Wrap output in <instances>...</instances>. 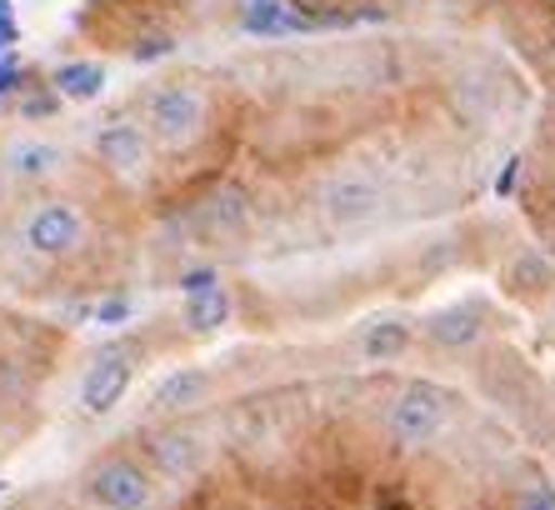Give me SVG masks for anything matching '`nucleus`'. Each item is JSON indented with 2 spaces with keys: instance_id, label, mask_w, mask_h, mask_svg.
Returning a JSON list of instances; mask_svg holds the SVG:
<instances>
[{
  "instance_id": "412c9836",
  "label": "nucleus",
  "mask_w": 555,
  "mask_h": 510,
  "mask_svg": "<svg viewBox=\"0 0 555 510\" xmlns=\"http://www.w3.org/2000/svg\"><path fill=\"white\" fill-rule=\"evenodd\" d=\"M551 55H555V30H551Z\"/></svg>"
},
{
  "instance_id": "9b49d317",
  "label": "nucleus",
  "mask_w": 555,
  "mask_h": 510,
  "mask_svg": "<svg viewBox=\"0 0 555 510\" xmlns=\"http://www.w3.org/2000/svg\"><path fill=\"white\" fill-rule=\"evenodd\" d=\"M51 86L61 90V101H76V105H91L95 95L105 90V65L101 61H65L51 71Z\"/></svg>"
},
{
  "instance_id": "f03ea898",
  "label": "nucleus",
  "mask_w": 555,
  "mask_h": 510,
  "mask_svg": "<svg viewBox=\"0 0 555 510\" xmlns=\"http://www.w3.org/2000/svg\"><path fill=\"white\" fill-rule=\"evenodd\" d=\"M80 490L95 510H145L155 496V475L145 460H135L130 450H105L86 466Z\"/></svg>"
},
{
  "instance_id": "f8f14e48",
  "label": "nucleus",
  "mask_w": 555,
  "mask_h": 510,
  "mask_svg": "<svg viewBox=\"0 0 555 510\" xmlns=\"http://www.w3.org/2000/svg\"><path fill=\"white\" fill-rule=\"evenodd\" d=\"M231 320V295L220 291V285H210V291L191 295L185 301V326H191L195 335H206V331H220Z\"/></svg>"
},
{
  "instance_id": "2eb2a0df",
  "label": "nucleus",
  "mask_w": 555,
  "mask_h": 510,
  "mask_svg": "<svg viewBox=\"0 0 555 510\" xmlns=\"http://www.w3.org/2000/svg\"><path fill=\"white\" fill-rule=\"evenodd\" d=\"M26 76L30 71L15 61V55H0V95H15V90L26 86Z\"/></svg>"
},
{
  "instance_id": "dca6fc26",
  "label": "nucleus",
  "mask_w": 555,
  "mask_h": 510,
  "mask_svg": "<svg viewBox=\"0 0 555 510\" xmlns=\"http://www.w3.org/2000/svg\"><path fill=\"white\" fill-rule=\"evenodd\" d=\"M511 510H555V485H530V490H520Z\"/></svg>"
},
{
  "instance_id": "f3484780",
  "label": "nucleus",
  "mask_w": 555,
  "mask_h": 510,
  "mask_svg": "<svg viewBox=\"0 0 555 510\" xmlns=\"http://www.w3.org/2000/svg\"><path fill=\"white\" fill-rule=\"evenodd\" d=\"M216 281H220V270L216 266H201V270H185V276H181V291L185 295H201V291H210Z\"/></svg>"
},
{
  "instance_id": "9d476101",
  "label": "nucleus",
  "mask_w": 555,
  "mask_h": 510,
  "mask_svg": "<svg viewBox=\"0 0 555 510\" xmlns=\"http://www.w3.org/2000/svg\"><path fill=\"white\" fill-rule=\"evenodd\" d=\"M426 335L440 345V350H465V345L480 341V306H451L436 310L426 320Z\"/></svg>"
},
{
  "instance_id": "f257e3e1",
  "label": "nucleus",
  "mask_w": 555,
  "mask_h": 510,
  "mask_svg": "<svg viewBox=\"0 0 555 510\" xmlns=\"http://www.w3.org/2000/svg\"><path fill=\"white\" fill-rule=\"evenodd\" d=\"M91 241V216L70 195H40L21 211V245L40 260H70Z\"/></svg>"
},
{
  "instance_id": "6ab92c4d",
  "label": "nucleus",
  "mask_w": 555,
  "mask_h": 510,
  "mask_svg": "<svg viewBox=\"0 0 555 510\" xmlns=\"http://www.w3.org/2000/svg\"><path fill=\"white\" fill-rule=\"evenodd\" d=\"M516 176H520V161H505L501 180H495V195H511V191H516Z\"/></svg>"
},
{
  "instance_id": "39448f33",
  "label": "nucleus",
  "mask_w": 555,
  "mask_h": 510,
  "mask_svg": "<svg viewBox=\"0 0 555 510\" xmlns=\"http://www.w3.org/2000/svg\"><path fill=\"white\" fill-rule=\"evenodd\" d=\"M446 421H451V396L430 381H411L401 396H396V406H390V435H396L401 446H426V441H436Z\"/></svg>"
},
{
  "instance_id": "a211bd4d",
  "label": "nucleus",
  "mask_w": 555,
  "mask_h": 510,
  "mask_svg": "<svg viewBox=\"0 0 555 510\" xmlns=\"http://www.w3.org/2000/svg\"><path fill=\"white\" fill-rule=\"evenodd\" d=\"M95 316H101V326H120V320L130 316V301H126V295H120V301H105Z\"/></svg>"
},
{
  "instance_id": "7ed1b4c3",
  "label": "nucleus",
  "mask_w": 555,
  "mask_h": 510,
  "mask_svg": "<svg viewBox=\"0 0 555 510\" xmlns=\"http://www.w3.org/2000/svg\"><path fill=\"white\" fill-rule=\"evenodd\" d=\"M185 216H191V230L201 241L231 245V241H241L250 230V220H256V195H250L241 180H210L206 191L191 195Z\"/></svg>"
},
{
  "instance_id": "6e6552de",
  "label": "nucleus",
  "mask_w": 555,
  "mask_h": 510,
  "mask_svg": "<svg viewBox=\"0 0 555 510\" xmlns=\"http://www.w3.org/2000/svg\"><path fill=\"white\" fill-rule=\"evenodd\" d=\"M145 460H151V471H160L166 481H185V475H195V466H201V435L185 431V425H160V431H151L141 441Z\"/></svg>"
},
{
  "instance_id": "20e7f679",
  "label": "nucleus",
  "mask_w": 555,
  "mask_h": 510,
  "mask_svg": "<svg viewBox=\"0 0 555 510\" xmlns=\"http://www.w3.org/2000/svg\"><path fill=\"white\" fill-rule=\"evenodd\" d=\"M95 166L120 186H145L155 180V141L135 115H105V126L95 130Z\"/></svg>"
},
{
  "instance_id": "1a4fd4ad",
  "label": "nucleus",
  "mask_w": 555,
  "mask_h": 510,
  "mask_svg": "<svg viewBox=\"0 0 555 510\" xmlns=\"http://www.w3.org/2000/svg\"><path fill=\"white\" fill-rule=\"evenodd\" d=\"M206 391H210V375L206 370H170L166 381L155 385V410L160 416H185V410H195L201 400H206Z\"/></svg>"
},
{
  "instance_id": "423d86ee",
  "label": "nucleus",
  "mask_w": 555,
  "mask_h": 510,
  "mask_svg": "<svg viewBox=\"0 0 555 510\" xmlns=\"http://www.w3.org/2000/svg\"><path fill=\"white\" fill-rule=\"evenodd\" d=\"M130 375H135V360L126 350H105V356L91 360V370L80 375V400L91 416H105V410H116L120 396L130 391Z\"/></svg>"
},
{
  "instance_id": "aec40b11",
  "label": "nucleus",
  "mask_w": 555,
  "mask_h": 510,
  "mask_svg": "<svg viewBox=\"0 0 555 510\" xmlns=\"http://www.w3.org/2000/svg\"><path fill=\"white\" fill-rule=\"evenodd\" d=\"M375 510H411V506H405L401 496H380V506H375Z\"/></svg>"
},
{
  "instance_id": "0eeeda50",
  "label": "nucleus",
  "mask_w": 555,
  "mask_h": 510,
  "mask_svg": "<svg viewBox=\"0 0 555 510\" xmlns=\"http://www.w3.org/2000/svg\"><path fill=\"white\" fill-rule=\"evenodd\" d=\"M375 205H380V186L371 176H361V170H340V176H331L321 186V211L331 220H340V226L375 216Z\"/></svg>"
},
{
  "instance_id": "4468645a",
  "label": "nucleus",
  "mask_w": 555,
  "mask_h": 510,
  "mask_svg": "<svg viewBox=\"0 0 555 510\" xmlns=\"http://www.w3.org/2000/svg\"><path fill=\"white\" fill-rule=\"evenodd\" d=\"M545 281H551V266H545L535 251H526L516 260V270H511V285H516V291H535V285H545Z\"/></svg>"
},
{
  "instance_id": "ddd939ff",
  "label": "nucleus",
  "mask_w": 555,
  "mask_h": 510,
  "mask_svg": "<svg viewBox=\"0 0 555 510\" xmlns=\"http://www.w3.org/2000/svg\"><path fill=\"white\" fill-rule=\"evenodd\" d=\"M405 345H411V326L405 320H375L371 331H365L361 350H365V360H401Z\"/></svg>"
}]
</instances>
